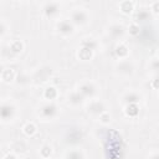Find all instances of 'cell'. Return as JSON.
<instances>
[{"mask_svg": "<svg viewBox=\"0 0 159 159\" xmlns=\"http://www.w3.org/2000/svg\"><path fill=\"white\" fill-rule=\"evenodd\" d=\"M70 20L75 26H83L89 21V15L88 11L83 7H76L71 11V17Z\"/></svg>", "mask_w": 159, "mask_h": 159, "instance_id": "1", "label": "cell"}, {"mask_svg": "<svg viewBox=\"0 0 159 159\" xmlns=\"http://www.w3.org/2000/svg\"><path fill=\"white\" fill-rule=\"evenodd\" d=\"M58 114V107L53 103V102H48V103H45L40 107V111H39V116L45 119V120H48V119H52L55 118L56 116Z\"/></svg>", "mask_w": 159, "mask_h": 159, "instance_id": "2", "label": "cell"}, {"mask_svg": "<svg viewBox=\"0 0 159 159\" xmlns=\"http://www.w3.org/2000/svg\"><path fill=\"white\" fill-rule=\"evenodd\" d=\"M106 104L101 101V99H97V98H93L88 104H87V112L88 114L93 116V117H99L103 112H106Z\"/></svg>", "mask_w": 159, "mask_h": 159, "instance_id": "3", "label": "cell"}, {"mask_svg": "<svg viewBox=\"0 0 159 159\" xmlns=\"http://www.w3.org/2000/svg\"><path fill=\"white\" fill-rule=\"evenodd\" d=\"M78 92L84 97V98H93L97 93V87L93 82L91 81H84L78 86Z\"/></svg>", "mask_w": 159, "mask_h": 159, "instance_id": "4", "label": "cell"}, {"mask_svg": "<svg viewBox=\"0 0 159 159\" xmlns=\"http://www.w3.org/2000/svg\"><path fill=\"white\" fill-rule=\"evenodd\" d=\"M56 29L57 31L63 35V36H70L75 32V25L72 24V21L70 19H63V20H60L57 24H56Z\"/></svg>", "mask_w": 159, "mask_h": 159, "instance_id": "5", "label": "cell"}, {"mask_svg": "<svg viewBox=\"0 0 159 159\" xmlns=\"http://www.w3.org/2000/svg\"><path fill=\"white\" fill-rule=\"evenodd\" d=\"M116 71L122 76H130L134 72V65L128 58L127 60H122L116 65Z\"/></svg>", "mask_w": 159, "mask_h": 159, "instance_id": "6", "label": "cell"}, {"mask_svg": "<svg viewBox=\"0 0 159 159\" xmlns=\"http://www.w3.org/2000/svg\"><path fill=\"white\" fill-rule=\"evenodd\" d=\"M42 11L48 17H55L60 12V2L57 1H47L42 6Z\"/></svg>", "mask_w": 159, "mask_h": 159, "instance_id": "7", "label": "cell"}, {"mask_svg": "<svg viewBox=\"0 0 159 159\" xmlns=\"http://www.w3.org/2000/svg\"><path fill=\"white\" fill-rule=\"evenodd\" d=\"M124 32H125L124 26H123L122 24H118V22L112 24V25L108 27V35H109L112 39H114V40L122 39L123 35H124Z\"/></svg>", "mask_w": 159, "mask_h": 159, "instance_id": "8", "label": "cell"}, {"mask_svg": "<svg viewBox=\"0 0 159 159\" xmlns=\"http://www.w3.org/2000/svg\"><path fill=\"white\" fill-rule=\"evenodd\" d=\"M84 99L86 98L78 92V89H73L67 94V102H68V104H71L73 107H77L80 104H82L84 102Z\"/></svg>", "mask_w": 159, "mask_h": 159, "instance_id": "9", "label": "cell"}, {"mask_svg": "<svg viewBox=\"0 0 159 159\" xmlns=\"http://www.w3.org/2000/svg\"><path fill=\"white\" fill-rule=\"evenodd\" d=\"M129 53H130L129 47H128L127 45L122 43V42H119V43L116 46V48H114V55H116L117 58L120 60V61H122V60H127L128 56H129Z\"/></svg>", "mask_w": 159, "mask_h": 159, "instance_id": "10", "label": "cell"}, {"mask_svg": "<svg viewBox=\"0 0 159 159\" xmlns=\"http://www.w3.org/2000/svg\"><path fill=\"white\" fill-rule=\"evenodd\" d=\"M66 140L71 144H75V143H78L82 140V133L81 130L78 129H70L66 134Z\"/></svg>", "mask_w": 159, "mask_h": 159, "instance_id": "11", "label": "cell"}, {"mask_svg": "<svg viewBox=\"0 0 159 159\" xmlns=\"http://www.w3.org/2000/svg\"><path fill=\"white\" fill-rule=\"evenodd\" d=\"M149 17H150V10L148 11L147 9H140V10H137V11L134 12L133 21L137 22V24H139V22L147 21Z\"/></svg>", "mask_w": 159, "mask_h": 159, "instance_id": "12", "label": "cell"}, {"mask_svg": "<svg viewBox=\"0 0 159 159\" xmlns=\"http://www.w3.org/2000/svg\"><path fill=\"white\" fill-rule=\"evenodd\" d=\"M134 6H135V2L133 1H129V0H124V1H120L118 7H119V11L125 14V15H129L134 11Z\"/></svg>", "mask_w": 159, "mask_h": 159, "instance_id": "13", "label": "cell"}, {"mask_svg": "<svg viewBox=\"0 0 159 159\" xmlns=\"http://www.w3.org/2000/svg\"><path fill=\"white\" fill-rule=\"evenodd\" d=\"M93 55H94V51H92L88 47H83V46H81V48L77 52V57L81 61H89V60H92Z\"/></svg>", "mask_w": 159, "mask_h": 159, "instance_id": "14", "label": "cell"}, {"mask_svg": "<svg viewBox=\"0 0 159 159\" xmlns=\"http://www.w3.org/2000/svg\"><path fill=\"white\" fill-rule=\"evenodd\" d=\"M16 78V72L12 68H4L1 71V81L4 83H11Z\"/></svg>", "mask_w": 159, "mask_h": 159, "instance_id": "15", "label": "cell"}, {"mask_svg": "<svg viewBox=\"0 0 159 159\" xmlns=\"http://www.w3.org/2000/svg\"><path fill=\"white\" fill-rule=\"evenodd\" d=\"M122 101L125 103V104H129V103H138L140 101V96L134 92V91H130V92H127L124 93V96L122 97Z\"/></svg>", "mask_w": 159, "mask_h": 159, "instance_id": "16", "label": "cell"}, {"mask_svg": "<svg viewBox=\"0 0 159 159\" xmlns=\"http://www.w3.org/2000/svg\"><path fill=\"white\" fill-rule=\"evenodd\" d=\"M124 113L127 117H130V118H134L139 114V106L138 103H129V104H125L124 107Z\"/></svg>", "mask_w": 159, "mask_h": 159, "instance_id": "17", "label": "cell"}, {"mask_svg": "<svg viewBox=\"0 0 159 159\" xmlns=\"http://www.w3.org/2000/svg\"><path fill=\"white\" fill-rule=\"evenodd\" d=\"M9 50L14 53V55H17V53H21L24 51V42L21 40H12L10 43H9Z\"/></svg>", "mask_w": 159, "mask_h": 159, "instance_id": "18", "label": "cell"}, {"mask_svg": "<svg viewBox=\"0 0 159 159\" xmlns=\"http://www.w3.org/2000/svg\"><path fill=\"white\" fill-rule=\"evenodd\" d=\"M57 96H58V91H57V88L53 87V86H48V87H46L45 91H43V97H45V99H47V101H50V102H52L53 99H56Z\"/></svg>", "mask_w": 159, "mask_h": 159, "instance_id": "19", "label": "cell"}, {"mask_svg": "<svg viewBox=\"0 0 159 159\" xmlns=\"http://www.w3.org/2000/svg\"><path fill=\"white\" fill-rule=\"evenodd\" d=\"M22 132L27 135V137H34L37 133V127L34 122H27L24 127H22Z\"/></svg>", "mask_w": 159, "mask_h": 159, "instance_id": "20", "label": "cell"}, {"mask_svg": "<svg viewBox=\"0 0 159 159\" xmlns=\"http://www.w3.org/2000/svg\"><path fill=\"white\" fill-rule=\"evenodd\" d=\"M66 159H86V155L81 149H72L67 152Z\"/></svg>", "mask_w": 159, "mask_h": 159, "instance_id": "21", "label": "cell"}, {"mask_svg": "<svg viewBox=\"0 0 159 159\" xmlns=\"http://www.w3.org/2000/svg\"><path fill=\"white\" fill-rule=\"evenodd\" d=\"M81 46H83V47H88V48H91L92 51H96V48L98 47V42H97L94 39H92V37H86V39L82 40Z\"/></svg>", "mask_w": 159, "mask_h": 159, "instance_id": "22", "label": "cell"}, {"mask_svg": "<svg viewBox=\"0 0 159 159\" xmlns=\"http://www.w3.org/2000/svg\"><path fill=\"white\" fill-rule=\"evenodd\" d=\"M127 30H128V34L130 36H133V37H135V36H138L140 34V26H139V24H137L134 21H132L128 25V29Z\"/></svg>", "mask_w": 159, "mask_h": 159, "instance_id": "23", "label": "cell"}, {"mask_svg": "<svg viewBox=\"0 0 159 159\" xmlns=\"http://www.w3.org/2000/svg\"><path fill=\"white\" fill-rule=\"evenodd\" d=\"M51 154H52V148L50 145H43L40 150V155L42 159H48L51 157Z\"/></svg>", "mask_w": 159, "mask_h": 159, "instance_id": "24", "label": "cell"}, {"mask_svg": "<svg viewBox=\"0 0 159 159\" xmlns=\"http://www.w3.org/2000/svg\"><path fill=\"white\" fill-rule=\"evenodd\" d=\"M149 68H150V71L152 72H154L155 75H159V58H152V61L149 62V66H148Z\"/></svg>", "mask_w": 159, "mask_h": 159, "instance_id": "25", "label": "cell"}, {"mask_svg": "<svg viewBox=\"0 0 159 159\" xmlns=\"http://www.w3.org/2000/svg\"><path fill=\"white\" fill-rule=\"evenodd\" d=\"M98 120H99L102 124H108V123L111 122V114H109V112H108V111L103 112V113L98 117Z\"/></svg>", "mask_w": 159, "mask_h": 159, "instance_id": "26", "label": "cell"}, {"mask_svg": "<svg viewBox=\"0 0 159 159\" xmlns=\"http://www.w3.org/2000/svg\"><path fill=\"white\" fill-rule=\"evenodd\" d=\"M149 9H150V12L153 14H159V1H153L149 4Z\"/></svg>", "mask_w": 159, "mask_h": 159, "instance_id": "27", "label": "cell"}, {"mask_svg": "<svg viewBox=\"0 0 159 159\" xmlns=\"http://www.w3.org/2000/svg\"><path fill=\"white\" fill-rule=\"evenodd\" d=\"M150 86H152V88H154V89H159V75H157L155 78L152 80Z\"/></svg>", "mask_w": 159, "mask_h": 159, "instance_id": "28", "label": "cell"}, {"mask_svg": "<svg viewBox=\"0 0 159 159\" xmlns=\"http://www.w3.org/2000/svg\"><path fill=\"white\" fill-rule=\"evenodd\" d=\"M4 159H17V157H16L15 154H12V153H9Z\"/></svg>", "mask_w": 159, "mask_h": 159, "instance_id": "29", "label": "cell"}, {"mask_svg": "<svg viewBox=\"0 0 159 159\" xmlns=\"http://www.w3.org/2000/svg\"><path fill=\"white\" fill-rule=\"evenodd\" d=\"M150 159H159V154H154V155H153Z\"/></svg>", "mask_w": 159, "mask_h": 159, "instance_id": "30", "label": "cell"}, {"mask_svg": "<svg viewBox=\"0 0 159 159\" xmlns=\"http://www.w3.org/2000/svg\"><path fill=\"white\" fill-rule=\"evenodd\" d=\"M157 58H159V48L157 50Z\"/></svg>", "mask_w": 159, "mask_h": 159, "instance_id": "31", "label": "cell"}]
</instances>
